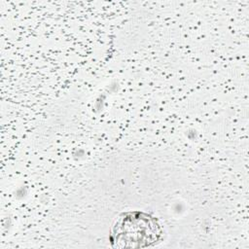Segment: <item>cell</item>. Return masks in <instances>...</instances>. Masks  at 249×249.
Wrapping results in <instances>:
<instances>
[{
	"instance_id": "obj_1",
	"label": "cell",
	"mask_w": 249,
	"mask_h": 249,
	"mask_svg": "<svg viewBox=\"0 0 249 249\" xmlns=\"http://www.w3.org/2000/svg\"><path fill=\"white\" fill-rule=\"evenodd\" d=\"M161 229L157 220L140 211L126 212L116 220L111 231V241L114 246L145 247L160 240Z\"/></svg>"
}]
</instances>
